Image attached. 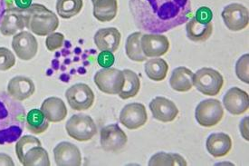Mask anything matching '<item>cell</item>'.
<instances>
[{
    "label": "cell",
    "mask_w": 249,
    "mask_h": 166,
    "mask_svg": "<svg viewBox=\"0 0 249 166\" xmlns=\"http://www.w3.org/2000/svg\"><path fill=\"white\" fill-rule=\"evenodd\" d=\"M137 25L147 31L163 33L190 18V0H131Z\"/></svg>",
    "instance_id": "obj_1"
},
{
    "label": "cell",
    "mask_w": 249,
    "mask_h": 166,
    "mask_svg": "<svg viewBox=\"0 0 249 166\" xmlns=\"http://www.w3.org/2000/svg\"><path fill=\"white\" fill-rule=\"evenodd\" d=\"M26 109L6 92H0V146L21 137L26 122Z\"/></svg>",
    "instance_id": "obj_2"
},
{
    "label": "cell",
    "mask_w": 249,
    "mask_h": 166,
    "mask_svg": "<svg viewBox=\"0 0 249 166\" xmlns=\"http://www.w3.org/2000/svg\"><path fill=\"white\" fill-rule=\"evenodd\" d=\"M26 27L32 33L39 37L48 36L59 27L57 15L41 4H32L23 12Z\"/></svg>",
    "instance_id": "obj_3"
},
{
    "label": "cell",
    "mask_w": 249,
    "mask_h": 166,
    "mask_svg": "<svg viewBox=\"0 0 249 166\" xmlns=\"http://www.w3.org/2000/svg\"><path fill=\"white\" fill-rule=\"evenodd\" d=\"M16 153L24 166H49V155L46 149L41 147L38 138L25 135L18 140Z\"/></svg>",
    "instance_id": "obj_4"
},
{
    "label": "cell",
    "mask_w": 249,
    "mask_h": 166,
    "mask_svg": "<svg viewBox=\"0 0 249 166\" xmlns=\"http://www.w3.org/2000/svg\"><path fill=\"white\" fill-rule=\"evenodd\" d=\"M193 86L205 95L214 96L219 93L223 87V76L215 69L203 67L194 74Z\"/></svg>",
    "instance_id": "obj_5"
},
{
    "label": "cell",
    "mask_w": 249,
    "mask_h": 166,
    "mask_svg": "<svg viewBox=\"0 0 249 166\" xmlns=\"http://www.w3.org/2000/svg\"><path fill=\"white\" fill-rule=\"evenodd\" d=\"M66 129L68 135L78 142L89 141L97 133L94 121L90 115L84 113L73 114L67 121Z\"/></svg>",
    "instance_id": "obj_6"
},
{
    "label": "cell",
    "mask_w": 249,
    "mask_h": 166,
    "mask_svg": "<svg viewBox=\"0 0 249 166\" xmlns=\"http://www.w3.org/2000/svg\"><path fill=\"white\" fill-rule=\"evenodd\" d=\"M124 74L116 68H104L94 75L99 90L107 94H119L124 85Z\"/></svg>",
    "instance_id": "obj_7"
},
{
    "label": "cell",
    "mask_w": 249,
    "mask_h": 166,
    "mask_svg": "<svg viewBox=\"0 0 249 166\" xmlns=\"http://www.w3.org/2000/svg\"><path fill=\"white\" fill-rule=\"evenodd\" d=\"M224 116L221 103L216 99L203 100L197 105L195 117L197 124L204 127H215Z\"/></svg>",
    "instance_id": "obj_8"
},
{
    "label": "cell",
    "mask_w": 249,
    "mask_h": 166,
    "mask_svg": "<svg viewBox=\"0 0 249 166\" xmlns=\"http://www.w3.org/2000/svg\"><path fill=\"white\" fill-rule=\"evenodd\" d=\"M66 97L70 107L76 111H86L90 109L95 98L91 87L83 83L75 84L69 87L66 92Z\"/></svg>",
    "instance_id": "obj_9"
},
{
    "label": "cell",
    "mask_w": 249,
    "mask_h": 166,
    "mask_svg": "<svg viewBox=\"0 0 249 166\" xmlns=\"http://www.w3.org/2000/svg\"><path fill=\"white\" fill-rule=\"evenodd\" d=\"M100 142L106 152L119 153L126 146L128 137L117 124H112L102 129Z\"/></svg>",
    "instance_id": "obj_10"
},
{
    "label": "cell",
    "mask_w": 249,
    "mask_h": 166,
    "mask_svg": "<svg viewBox=\"0 0 249 166\" xmlns=\"http://www.w3.org/2000/svg\"><path fill=\"white\" fill-rule=\"evenodd\" d=\"M221 15L226 27L231 31H240L249 26V10L241 4H230L224 8Z\"/></svg>",
    "instance_id": "obj_11"
},
{
    "label": "cell",
    "mask_w": 249,
    "mask_h": 166,
    "mask_svg": "<svg viewBox=\"0 0 249 166\" xmlns=\"http://www.w3.org/2000/svg\"><path fill=\"white\" fill-rule=\"evenodd\" d=\"M12 48L19 59L28 61L36 55L38 43L34 35L28 31H21L13 37Z\"/></svg>",
    "instance_id": "obj_12"
},
{
    "label": "cell",
    "mask_w": 249,
    "mask_h": 166,
    "mask_svg": "<svg viewBox=\"0 0 249 166\" xmlns=\"http://www.w3.org/2000/svg\"><path fill=\"white\" fill-rule=\"evenodd\" d=\"M148 114L142 104L131 103L124 107L120 113V122L130 130H136L147 123Z\"/></svg>",
    "instance_id": "obj_13"
},
{
    "label": "cell",
    "mask_w": 249,
    "mask_h": 166,
    "mask_svg": "<svg viewBox=\"0 0 249 166\" xmlns=\"http://www.w3.org/2000/svg\"><path fill=\"white\" fill-rule=\"evenodd\" d=\"M141 46L146 57H159L170 49V41L160 34H145L142 36Z\"/></svg>",
    "instance_id": "obj_14"
},
{
    "label": "cell",
    "mask_w": 249,
    "mask_h": 166,
    "mask_svg": "<svg viewBox=\"0 0 249 166\" xmlns=\"http://www.w3.org/2000/svg\"><path fill=\"white\" fill-rule=\"evenodd\" d=\"M56 166H79L82 165V154L78 147L69 142H61L53 149Z\"/></svg>",
    "instance_id": "obj_15"
},
{
    "label": "cell",
    "mask_w": 249,
    "mask_h": 166,
    "mask_svg": "<svg viewBox=\"0 0 249 166\" xmlns=\"http://www.w3.org/2000/svg\"><path fill=\"white\" fill-rule=\"evenodd\" d=\"M225 108L234 115L246 113L249 108V93L238 87H232L223 98Z\"/></svg>",
    "instance_id": "obj_16"
},
{
    "label": "cell",
    "mask_w": 249,
    "mask_h": 166,
    "mask_svg": "<svg viewBox=\"0 0 249 166\" xmlns=\"http://www.w3.org/2000/svg\"><path fill=\"white\" fill-rule=\"evenodd\" d=\"M152 116L162 123H170L176 119L178 114L177 106L171 100L158 96L150 103Z\"/></svg>",
    "instance_id": "obj_17"
},
{
    "label": "cell",
    "mask_w": 249,
    "mask_h": 166,
    "mask_svg": "<svg viewBox=\"0 0 249 166\" xmlns=\"http://www.w3.org/2000/svg\"><path fill=\"white\" fill-rule=\"evenodd\" d=\"M35 92L36 87L33 81L26 76H15L7 85V93L19 102L31 97Z\"/></svg>",
    "instance_id": "obj_18"
},
{
    "label": "cell",
    "mask_w": 249,
    "mask_h": 166,
    "mask_svg": "<svg viewBox=\"0 0 249 166\" xmlns=\"http://www.w3.org/2000/svg\"><path fill=\"white\" fill-rule=\"evenodd\" d=\"M93 41L101 51L115 52L121 44V33L115 27L102 28L94 35Z\"/></svg>",
    "instance_id": "obj_19"
},
{
    "label": "cell",
    "mask_w": 249,
    "mask_h": 166,
    "mask_svg": "<svg viewBox=\"0 0 249 166\" xmlns=\"http://www.w3.org/2000/svg\"><path fill=\"white\" fill-rule=\"evenodd\" d=\"M206 147L208 152L215 158L226 156L232 149V139L225 133L210 134L207 139Z\"/></svg>",
    "instance_id": "obj_20"
},
{
    "label": "cell",
    "mask_w": 249,
    "mask_h": 166,
    "mask_svg": "<svg viewBox=\"0 0 249 166\" xmlns=\"http://www.w3.org/2000/svg\"><path fill=\"white\" fill-rule=\"evenodd\" d=\"M26 27L23 12L7 10L0 23V33L5 37H11L23 31Z\"/></svg>",
    "instance_id": "obj_21"
},
{
    "label": "cell",
    "mask_w": 249,
    "mask_h": 166,
    "mask_svg": "<svg viewBox=\"0 0 249 166\" xmlns=\"http://www.w3.org/2000/svg\"><path fill=\"white\" fill-rule=\"evenodd\" d=\"M41 111L50 123L62 122L66 119L67 115L66 104L58 97L46 98L41 106Z\"/></svg>",
    "instance_id": "obj_22"
},
{
    "label": "cell",
    "mask_w": 249,
    "mask_h": 166,
    "mask_svg": "<svg viewBox=\"0 0 249 166\" xmlns=\"http://www.w3.org/2000/svg\"><path fill=\"white\" fill-rule=\"evenodd\" d=\"M194 73L187 67H179L171 74L170 84L172 89L178 92H188L193 87Z\"/></svg>",
    "instance_id": "obj_23"
},
{
    "label": "cell",
    "mask_w": 249,
    "mask_h": 166,
    "mask_svg": "<svg viewBox=\"0 0 249 166\" xmlns=\"http://www.w3.org/2000/svg\"><path fill=\"white\" fill-rule=\"evenodd\" d=\"M93 16L100 22H110L118 11L117 0H92Z\"/></svg>",
    "instance_id": "obj_24"
},
{
    "label": "cell",
    "mask_w": 249,
    "mask_h": 166,
    "mask_svg": "<svg viewBox=\"0 0 249 166\" xmlns=\"http://www.w3.org/2000/svg\"><path fill=\"white\" fill-rule=\"evenodd\" d=\"M49 123L41 109H32L26 115V129L35 134L45 133L49 127Z\"/></svg>",
    "instance_id": "obj_25"
},
{
    "label": "cell",
    "mask_w": 249,
    "mask_h": 166,
    "mask_svg": "<svg viewBox=\"0 0 249 166\" xmlns=\"http://www.w3.org/2000/svg\"><path fill=\"white\" fill-rule=\"evenodd\" d=\"M186 30H187L188 37L191 41L204 42V41L209 39L210 36L212 35L213 25H212V23L206 24V25L200 24L197 22V20L195 19V18H192L187 23Z\"/></svg>",
    "instance_id": "obj_26"
},
{
    "label": "cell",
    "mask_w": 249,
    "mask_h": 166,
    "mask_svg": "<svg viewBox=\"0 0 249 166\" xmlns=\"http://www.w3.org/2000/svg\"><path fill=\"white\" fill-rule=\"evenodd\" d=\"M123 72L124 74V85L119 93V96L124 100L132 98L140 91L141 81L137 74L130 69H124Z\"/></svg>",
    "instance_id": "obj_27"
},
{
    "label": "cell",
    "mask_w": 249,
    "mask_h": 166,
    "mask_svg": "<svg viewBox=\"0 0 249 166\" xmlns=\"http://www.w3.org/2000/svg\"><path fill=\"white\" fill-rule=\"evenodd\" d=\"M144 69L145 73L150 79L160 82L166 78L169 65L162 58H153L145 64Z\"/></svg>",
    "instance_id": "obj_28"
},
{
    "label": "cell",
    "mask_w": 249,
    "mask_h": 166,
    "mask_svg": "<svg viewBox=\"0 0 249 166\" xmlns=\"http://www.w3.org/2000/svg\"><path fill=\"white\" fill-rule=\"evenodd\" d=\"M142 34L135 32L130 35L126 41L125 50L128 57L135 62H143L147 59L141 46V38Z\"/></svg>",
    "instance_id": "obj_29"
},
{
    "label": "cell",
    "mask_w": 249,
    "mask_h": 166,
    "mask_svg": "<svg viewBox=\"0 0 249 166\" xmlns=\"http://www.w3.org/2000/svg\"><path fill=\"white\" fill-rule=\"evenodd\" d=\"M83 6V0H57L56 11L62 18L70 19L82 11Z\"/></svg>",
    "instance_id": "obj_30"
},
{
    "label": "cell",
    "mask_w": 249,
    "mask_h": 166,
    "mask_svg": "<svg viewBox=\"0 0 249 166\" xmlns=\"http://www.w3.org/2000/svg\"><path fill=\"white\" fill-rule=\"evenodd\" d=\"M149 166H187V162L183 157L178 153H167L164 152L157 153L151 157Z\"/></svg>",
    "instance_id": "obj_31"
},
{
    "label": "cell",
    "mask_w": 249,
    "mask_h": 166,
    "mask_svg": "<svg viewBox=\"0 0 249 166\" xmlns=\"http://www.w3.org/2000/svg\"><path fill=\"white\" fill-rule=\"evenodd\" d=\"M249 55L246 54L237 60L236 65V73L237 77L244 83H249Z\"/></svg>",
    "instance_id": "obj_32"
},
{
    "label": "cell",
    "mask_w": 249,
    "mask_h": 166,
    "mask_svg": "<svg viewBox=\"0 0 249 166\" xmlns=\"http://www.w3.org/2000/svg\"><path fill=\"white\" fill-rule=\"evenodd\" d=\"M16 65L15 55L7 47H0V71H7Z\"/></svg>",
    "instance_id": "obj_33"
},
{
    "label": "cell",
    "mask_w": 249,
    "mask_h": 166,
    "mask_svg": "<svg viewBox=\"0 0 249 166\" xmlns=\"http://www.w3.org/2000/svg\"><path fill=\"white\" fill-rule=\"evenodd\" d=\"M33 0H5L6 9L9 11L24 12L32 5Z\"/></svg>",
    "instance_id": "obj_34"
},
{
    "label": "cell",
    "mask_w": 249,
    "mask_h": 166,
    "mask_svg": "<svg viewBox=\"0 0 249 166\" xmlns=\"http://www.w3.org/2000/svg\"><path fill=\"white\" fill-rule=\"evenodd\" d=\"M65 41V36L61 33L49 34L46 37V46L49 51H55L62 47Z\"/></svg>",
    "instance_id": "obj_35"
},
{
    "label": "cell",
    "mask_w": 249,
    "mask_h": 166,
    "mask_svg": "<svg viewBox=\"0 0 249 166\" xmlns=\"http://www.w3.org/2000/svg\"><path fill=\"white\" fill-rule=\"evenodd\" d=\"M195 19L200 24H210L213 19V12L210 7H199L195 14Z\"/></svg>",
    "instance_id": "obj_36"
},
{
    "label": "cell",
    "mask_w": 249,
    "mask_h": 166,
    "mask_svg": "<svg viewBox=\"0 0 249 166\" xmlns=\"http://www.w3.org/2000/svg\"><path fill=\"white\" fill-rule=\"evenodd\" d=\"M98 65L103 68H110L113 66L115 62V56L110 51H102L97 57Z\"/></svg>",
    "instance_id": "obj_37"
},
{
    "label": "cell",
    "mask_w": 249,
    "mask_h": 166,
    "mask_svg": "<svg viewBox=\"0 0 249 166\" xmlns=\"http://www.w3.org/2000/svg\"><path fill=\"white\" fill-rule=\"evenodd\" d=\"M249 117H245L242 120L240 126H239V129H240V133L242 134L244 139L249 141Z\"/></svg>",
    "instance_id": "obj_38"
},
{
    "label": "cell",
    "mask_w": 249,
    "mask_h": 166,
    "mask_svg": "<svg viewBox=\"0 0 249 166\" xmlns=\"http://www.w3.org/2000/svg\"><path fill=\"white\" fill-rule=\"evenodd\" d=\"M0 166H15L12 158L6 153H0Z\"/></svg>",
    "instance_id": "obj_39"
},
{
    "label": "cell",
    "mask_w": 249,
    "mask_h": 166,
    "mask_svg": "<svg viewBox=\"0 0 249 166\" xmlns=\"http://www.w3.org/2000/svg\"><path fill=\"white\" fill-rule=\"evenodd\" d=\"M6 12V5H5V0H0V23L4 14Z\"/></svg>",
    "instance_id": "obj_40"
}]
</instances>
